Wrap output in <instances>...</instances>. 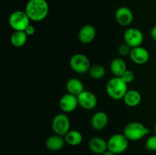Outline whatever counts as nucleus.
I'll list each match as a JSON object with an SVG mask.
<instances>
[{"mask_svg": "<svg viewBox=\"0 0 156 155\" xmlns=\"http://www.w3.org/2000/svg\"><path fill=\"white\" fill-rule=\"evenodd\" d=\"M30 20L25 11L16 10L12 12L9 18V24L14 31H24L30 25Z\"/></svg>", "mask_w": 156, "mask_h": 155, "instance_id": "20e7f679", "label": "nucleus"}, {"mask_svg": "<svg viewBox=\"0 0 156 155\" xmlns=\"http://www.w3.org/2000/svg\"><path fill=\"white\" fill-rule=\"evenodd\" d=\"M24 32H25L26 34H27L28 36H33V35L35 33V32H36V29H35L34 26L30 24L29 26H27V27L25 29Z\"/></svg>", "mask_w": 156, "mask_h": 155, "instance_id": "a878e982", "label": "nucleus"}, {"mask_svg": "<svg viewBox=\"0 0 156 155\" xmlns=\"http://www.w3.org/2000/svg\"><path fill=\"white\" fill-rule=\"evenodd\" d=\"M78 97L79 106L85 110H91L94 109L98 105V98L94 93L88 91H84Z\"/></svg>", "mask_w": 156, "mask_h": 155, "instance_id": "1a4fd4ad", "label": "nucleus"}, {"mask_svg": "<svg viewBox=\"0 0 156 155\" xmlns=\"http://www.w3.org/2000/svg\"><path fill=\"white\" fill-rule=\"evenodd\" d=\"M109 122L108 114L103 111H98L91 119V127L97 131H101L107 127Z\"/></svg>", "mask_w": 156, "mask_h": 155, "instance_id": "2eb2a0df", "label": "nucleus"}, {"mask_svg": "<svg viewBox=\"0 0 156 155\" xmlns=\"http://www.w3.org/2000/svg\"><path fill=\"white\" fill-rule=\"evenodd\" d=\"M24 11L30 21L39 22L48 16L50 7L46 0H28Z\"/></svg>", "mask_w": 156, "mask_h": 155, "instance_id": "f257e3e1", "label": "nucleus"}, {"mask_svg": "<svg viewBox=\"0 0 156 155\" xmlns=\"http://www.w3.org/2000/svg\"><path fill=\"white\" fill-rule=\"evenodd\" d=\"M125 104L129 107L137 106L142 101L141 94L136 90H128L123 99Z\"/></svg>", "mask_w": 156, "mask_h": 155, "instance_id": "a211bd4d", "label": "nucleus"}, {"mask_svg": "<svg viewBox=\"0 0 156 155\" xmlns=\"http://www.w3.org/2000/svg\"><path fill=\"white\" fill-rule=\"evenodd\" d=\"M131 61L137 65H144L149 60V53L146 48L141 46L133 48L129 53Z\"/></svg>", "mask_w": 156, "mask_h": 155, "instance_id": "f8f14e48", "label": "nucleus"}, {"mask_svg": "<svg viewBox=\"0 0 156 155\" xmlns=\"http://www.w3.org/2000/svg\"><path fill=\"white\" fill-rule=\"evenodd\" d=\"M70 120L65 113H58L52 120V130L56 135L65 136L70 131Z\"/></svg>", "mask_w": 156, "mask_h": 155, "instance_id": "0eeeda50", "label": "nucleus"}, {"mask_svg": "<svg viewBox=\"0 0 156 155\" xmlns=\"http://www.w3.org/2000/svg\"><path fill=\"white\" fill-rule=\"evenodd\" d=\"M131 50H132V48H131L129 46H128L126 43H124L119 46L118 49H117V52H118L120 56H129V53H130Z\"/></svg>", "mask_w": 156, "mask_h": 155, "instance_id": "b1692460", "label": "nucleus"}, {"mask_svg": "<svg viewBox=\"0 0 156 155\" xmlns=\"http://www.w3.org/2000/svg\"><path fill=\"white\" fill-rule=\"evenodd\" d=\"M66 88L67 93L76 96H79L81 93L85 91V87L82 81L75 78H72L67 81L66 84Z\"/></svg>", "mask_w": 156, "mask_h": 155, "instance_id": "f3484780", "label": "nucleus"}, {"mask_svg": "<svg viewBox=\"0 0 156 155\" xmlns=\"http://www.w3.org/2000/svg\"><path fill=\"white\" fill-rule=\"evenodd\" d=\"M124 42L131 48L141 46L144 40V35L140 29L136 27H129L123 34Z\"/></svg>", "mask_w": 156, "mask_h": 155, "instance_id": "6e6552de", "label": "nucleus"}, {"mask_svg": "<svg viewBox=\"0 0 156 155\" xmlns=\"http://www.w3.org/2000/svg\"><path fill=\"white\" fill-rule=\"evenodd\" d=\"M129 139L123 134H114L108 140V150L114 153L120 154L127 150Z\"/></svg>", "mask_w": 156, "mask_h": 155, "instance_id": "39448f33", "label": "nucleus"}, {"mask_svg": "<svg viewBox=\"0 0 156 155\" xmlns=\"http://www.w3.org/2000/svg\"><path fill=\"white\" fill-rule=\"evenodd\" d=\"M149 134V129L138 122L128 123L123 129V135L129 139V141H140Z\"/></svg>", "mask_w": 156, "mask_h": 155, "instance_id": "7ed1b4c3", "label": "nucleus"}, {"mask_svg": "<svg viewBox=\"0 0 156 155\" xmlns=\"http://www.w3.org/2000/svg\"><path fill=\"white\" fill-rule=\"evenodd\" d=\"M66 143L70 146H78L82 142V134L78 130H70L64 136Z\"/></svg>", "mask_w": 156, "mask_h": 155, "instance_id": "412c9836", "label": "nucleus"}, {"mask_svg": "<svg viewBox=\"0 0 156 155\" xmlns=\"http://www.w3.org/2000/svg\"><path fill=\"white\" fill-rule=\"evenodd\" d=\"M88 73L91 78L95 79V80H101L106 74V69L102 65L96 64V65H91Z\"/></svg>", "mask_w": 156, "mask_h": 155, "instance_id": "4be33fe9", "label": "nucleus"}, {"mask_svg": "<svg viewBox=\"0 0 156 155\" xmlns=\"http://www.w3.org/2000/svg\"><path fill=\"white\" fill-rule=\"evenodd\" d=\"M111 71L114 77H121L123 73L127 70L126 63L121 58H115L113 59L110 65Z\"/></svg>", "mask_w": 156, "mask_h": 155, "instance_id": "6ab92c4d", "label": "nucleus"}, {"mask_svg": "<svg viewBox=\"0 0 156 155\" xmlns=\"http://www.w3.org/2000/svg\"><path fill=\"white\" fill-rule=\"evenodd\" d=\"M96 29L91 24H85L81 27L78 33L79 40L83 44H89L96 36Z\"/></svg>", "mask_w": 156, "mask_h": 155, "instance_id": "ddd939ff", "label": "nucleus"}, {"mask_svg": "<svg viewBox=\"0 0 156 155\" xmlns=\"http://www.w3.org/2000/svg\"><path fill=\"white\" fill-rule=\"evenodd\" d=\"M133 13L126 6L118 8L115 12V19L120 25L126 27L132 24L133 21Z\"/></svg>", "mask_w": 156, "mask_h": 155, "instance_id": "9b49d317", "label": "nucleus"}, {"mask_svg": "<svg viewBox=\"0 0 156 155\" xmlns=\"http://www.w3.org/2000/svg\"><path fill=\"white\" fill-rule=\"evenodd\" d=\"M69 66L76 73L85 74L88 72L91 65L88 56L82 53H76L70 58Z\"/></svg>", "mask_w": 156, "mask_h": 155, "instance_id": "423d86ee", "label": "nucleus"}, {"mask_svg": "<svg viewBox=\"0 0 156 155\" xmlns=\"http://www.w3.org/2000/svg\"><path fill=\"white\" fill-rule=\"evenodd\" d=\"M101 155H116L115 153H113V152H111V151H110V150H106V151L105 152V153H102Z\"/></svg>", "mask_w": 156, "mask_h": 155, "instance_id": "cd10ccee", "label": "nucleus"}, {"mask_svg": "<svg viewBox=\"0 0 156 155\" xmlns=\"http://www.w3.org/2000/svg\"><path fill=\"white\" fill-rule=\"evenodd\" d=\"M150 35L152 39L156 43V25L154 26L150 31Z\"/></svg>", "mask_w": 156, "mask_h": 155, "instance_id": "bb28decb", "label": "nucleus"}, {"mask_svg": "<svg viewBox=\"0 0 156 155\" xmlns=\"http://www.w3.org/2000/svg\"><path fill=\"white\" fill-rule=\"evenodd\" d=\"M145 145L149 151H156V135L149 136L146 139Z\"/></svg>", "mask_w": 156, "mask_h": 155, "instance_id": "5701e85b", "label": "nucleus"}, {"mask_svg": "<svg viewBox=\"0 0 156 155\" xmlns=\"http://www.w3.org/2000/svg\"><path fill=\"white\" fill-rule=\"evenodd\" d=\"M65 144L66 141L64 137L59 135H56V134H54V135H51L49 138H47L45 142L46 147L49 150H51V151H58V150H60L61 149L63 148Z\"/></svg>", "mask_w": 156, "mask_h": 155, "instance_id": "dca6fc26", "label": "nucleus"}, {"mask_svg": "<svg viewBox=\"0 0 156 155\" xmlns=\"http://www.w3.org/2000/svg\"><path fill=\"white\" fill-rule=\"evenodd\" d=\"M59 106L64 113L73 112L79 106L77 96L69 94V93L64 94L59 100Z\"/></svg>", "mask_w": 156, "mask_h": 155, "instance_id": "9d476101", "label": "nucleus"}, {"mask_svg": "<svg viewBox=\"0 0 156 155\" xmlns=\"http://www.w3.org/2000/svg\"><path fill=\"white\" fill-rule=\"evenodd\" d=\"M120 78H121L126 84H129L134 80V78H135V74H134L133 71L132 70L127 69L124 73H123V74Z\"/></svg>", "mask_w": 156, "mask_h": 155, "instance_id": "393cba45", "label": "nucleus"}, {"mask_svg": "<svg viewBox=\"0 0 156 155\" xmlns=\"http://www.w3.org/2000/svg\"><path fill=\"white\" fill-rule=\"evenodd\" d=\"M154 132H155V135H156V122L155 124V127H154Z\"/></svg>", "mask_w": 156, "mask_h": 155, "instance_id": "c85d7f7f", "label": "nucleus"}, {"mask_svg": "<svg viewBox=\"0 0 156 155\" xmlns=\"http://www.w3.org/2000/svg\"><path fill=\"white\" fill-rule=\"evenodd\" d=\"M27 36L24 31H14L10 37V42L16 48L24 46L27 40Z\"/></svg>", "mask_w": 156, "mask_h": 155, "instance_id": "aec40b11", "label": "nucleus"}, {"mask_svg": "<svg viewBox=\"0 0 156 155\" xmlns=\"http://www.w3.org/2000/svg\"><path fill=\"white\" fill-rule=\"evenodd\" d=\"M88 146L89 150L95 154L101 155L108 150V141L98 136H94L90 138Z\"/></svg>", "mask_w": 156, "mask_h": 155, "instance_id": "4468645a", "label": "nucleus"}, {"mask_svg": "<svg viewBox=\"0 0 156 155\" xmlns=\"http://www.w3.org/2000/svg\"><path fill=\"white\" fill-rule=\"evenodd\" d=\"M128 90V84L120 77L112 78L106 84V92L108 97L114 100H123Z\"/></svg>", "mask_w": 156, "mask_h": 155, "instance_id": "f03ea898", "label": "nucleus"}]
</instances>
